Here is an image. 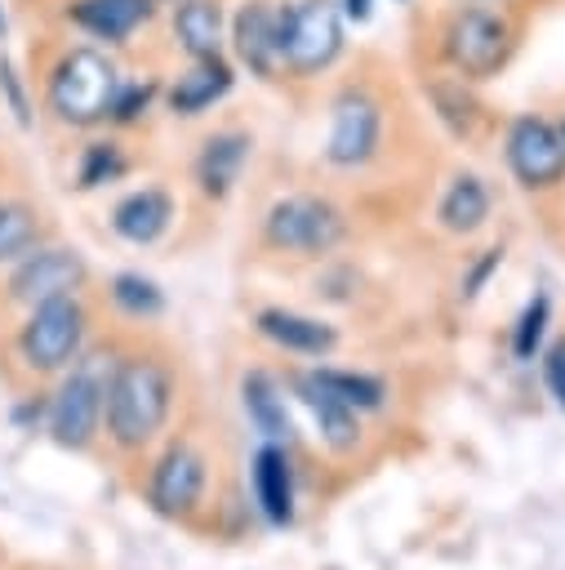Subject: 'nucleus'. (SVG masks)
Masks as SVG:
<instances>
[{
  "instance_id": "nucleus-26",
  "label": "nucleus",
  "mask_w": 565,
  "mask_h": 570,
  "mask_svg": "<svg viewBox=\"0 0 565 570\" xmlns=\"http://www.w3.org/2000/svg\"><path fill=\"white\" fill-rule=\"evenodd\" d=\"M120 174H125V156H120V147H116V142H89L85 156H80V174H76V183H80L85 191H93V187H102V183H111V178H120Z\"/></svg>"
},
{
  "instance_id": "nucleus-33",
  "label": "nucleus",
  "mask_w": 565,
  "mask_h": 570,
  "mask_svg": "<svg viewBox=\"0 0 565 570\" xmlns=\"http://www.w3.org/2000/svg\"><path fill=\"white\" fill-rule=\"evenodd\" d=\"M0 36H4V9H0Z\"/></svg>"
},
{
  "instance_id": "nucleus-20",
  "label": "nucleus",
  "mask_w": 565,
  "mask_h": 570,
  "mask_svg": "<svg viewBox=\"0 0 565 570\" xmlns=\"http://www.w3.org/2000/svg\"><path fill=\"white\" fill-rule=\"evenodd\" d=\"M240 401H245L249 423H254L267 441H289V436H294V423H289L285 396H280V387H276V379H271V374H262V370L245 374V383H240Z\"/></svg>"
},
{
  "instance_id": "nucleus-28",
  "label": "nucleus",
  "mask_w": 565,
  "mask_h": 570,
  "mask_svg": "<svg viewBox=\"0 0 565 570\" xmlns=\"http://www.w3.org/2000/svg\"><path fill=\"white\" fill-rule=\"evenodd\" d=\"M0 94H4L9 111H13V120L27 129V125H31V102H27V94H22L18 71H13V62H9V58H0Z\"/></svg>"
},
{
  "instance_id": "nucleus-30",
  "label": "nucleus",
  "mask_w": 565,
  "mask_h": 570,
  "mask_svg": "<svg viewBox=\"0 0 565 570\" xmlns=\"http://www.w3.org/2000/svg\"><path fill=\"white\" fill-rule=\"evenodd\" d=\"M147 102H151V85H125V89H116V98H111V111H107V116H116V120H133Z\"/></svg>"
},
{
  "instance_id": "nucleus-32",
  "label": "nucleus",
  "mask_w": 565,
  "mask_h": 570,
  "mask_svg": "<svg viewBox=\"0 0 565 570\" xmlns=\"http://www.w3.org/2000/svg\"><path fill=\"white\" fill-rule=\"evenodd\" d=\"M343 9H347V18L365 22V18H369V9H374V0H343Z\"/></svg>"
},
{
  "instance_id": "nucleus-5",
  "label": "nucleus",
  "mask_w": 565,
  "mask_h": 570,
  "mask_svg": "<svg viewBox=\"0 0 565 570\" xmlns=\"http://www.w3.org/2000/svg\"><path fill=\"white\" fill-rule=\"evenodd\" d=\"M262 232L285 254H325V249H334L343 240L347 223L320 196H285V200H276L267 209Z\"/></svg>"
},
{
  "instance_id": "nucleus-19",
  "label": "nucleus",
  "mask_w": 565,
  "mask_h": 570,
  "mask_svg": "<svg viewBox=\"0 0 565 570\" xmlns=\"http://www.w3.org/2000/svg\"><path fill=\"white\" fill-rule=\"evenodd\" d=\"M249 156V138L245 134H214L196 160V178H200V191L222 200L231 191V183L240 178V165Z\"/></svg>"
},
{
  "instance_id": "nucleus-11",
  "label": "nucleus",
  "mask_w": 565,
  "mask_h": 570,
  "mask_svg": "<svg viewBox=\"0 0 565 570\" xmlns=\"http://www.w3.org/2000/svg\"><path fill=\"white\" fill-rule=\"evenodd\" d=\"M205 476H209L205 472V459L191 445H169L160 454V463L151 468V485H147L151 508L160 517H187V512H196V503L205 494Z\"/></svg>"
},
{
  "instance_id": "nucleus-31",
  "label": "nucleus",
  "mask_w": 565,
  "mask_h": 570,
  "mask_svg": "<svg viewBox=\"0 0 565 570\" xmlns=\"http://www.w3.org/2000/svg\"><path fill=\"white\" fill-rule=\"evenodd\" d=\"M498 258H503V249H489V254L480 258V267H476V272H472V281H467V294H476V289L485 285V276L498 267Z\"/></svg>"
},
{
  "instance_id": "nucleus-18",
  "label": "nucleus",
  "mask_w": 565,
  "mask_h": 570,
  "mask_svg": "<svg viewBox=\"0 0 565 570\" xmlns=\"http://www.w3.org/2000/svg\"><path fill=\"white\" fill-rule=\"evenodd\" d=\"M227 89H231V67L222 58H196V67L187 76H178V85L169 89V107L178 116H200Z\"/></svg>"
},
{
  "instance_id": "nucleus-7",
  "label": "nucleus",
  "mask_w": 565,
  "mask_h": 570,
  "mask_svg": "<svg viewBox=\"0 0 565 570\" xmlns=\"http://www.w3.org/2000/svg\"><path fill=\"white\" fill-rule=\"evenodd\" d=\"M445 53L472 80L494 76L507 58V22L489 9H463L445 31Z\"/></svg>"
},
{
  "instance_id": "nucleus-12",
  "label": "nucleus",
  "mask_w": 565,
  "mask_h": 570,
  "mask_svg": "<svg viewBox=\"0 0 565 570\" xmlns=\"http://www.w3.org/2000/svg\"><path fill=\"white\" fill-rule=\"evenodd\" d=\"M231 45H236V58L254 76L271 80L276 67L285 62V49H280V13H271L262 0L245 4L236 13V22H231Z\"/></svg>"
},
{
  "instance_id": "nucleus-9",
  "label": "nucleus",
  "mask_w": 565,
  "mask_h": 570,
  "mask_svg": "<svg viewBox=\"0 0 565 570\" xmlns=\"http://www.w3.org/2000/svg\"><path fill=\"white\" fill-rule=\"evenodd\" d=\"M507 165L525 187H552L565 174V134L538 116H521L507 129Z\"/></svg>"
},
{
  "instance_id": "nucleus-2",
  "label": "nucleus",
  "mask_w": 565,
  "mask_h": 570,
  "mask_svg": "<svg viewBox=\"0 0 565 570\" xmlns=\"http://www.w3.org/2000/svg\"><path fill=\"white\" fill-rule=\"evenodd\" d=\"M120 80L98 49H71L49 76V107L62 125H93L111 111Z\"/></svg>"
},
{
  "instance_id": "nucleus-14",
  "label": "nucleus",
  "mask_w": 565,
  "mask_h": 570,
  "mask_svg": "<svg viewBox=\"0 0 565 570\" xmlns=\"http://www.w3.org/2000/svg\"><path fill=\"white\" fill-rule=\"evenodd\" d=\"M174 223V196L160 191V187H142V191H129L116 209H111V227L116 236H125L129 245H151L169 232Z\"/></svg>"
},
{
  "instance_id": "nucleus-27",
  "label": "nucleus",
  "mask_w": 565,
  "mask_h": 570,
  "mask_svg": "<svg viewBox=\"0 0 565 570\" xmlns=\"http://www.w3.org/2000/svg\"><path fill=\"white\" fill-rule=\"evenodd\" d=\"M547 312H552L547 294H534V298L525 303V312H521V321H516V334H512L516 361H534V352H538V343H543V330H547Z\"/></svg>"
},
{
  "instance_id": "nucleus-13",
  "label": "nucleus",
  "mask_w": 565,
  "mask_h": 570,
  "mask_svg": "<svg viewBox=\"0 0 565 570\" xmlns=\"http://www.w3.org/2000/svg\"><path fill=\"white\" fill-rule=\"evenodd\" d=\"M254 499L271 525L294 521V463L280 441H267L254 454Z\"/></svg>"
},
{
  "instance_id": "nucleus-24",
  "label": "nucleus",
  "mask_w": 565,
  "mask_h": 570,
  "mask_svg": "<svg viewBox=\"0 0 565 570\" xmlns=\"http://www.w3.org/2000/svg\"><path fill=\"white\" fill-rule=\"evenodd\" d=\"M40 240V223L36 209L22 200H0V263H18L36 249Z\"/></svg>"
},
{
  "instance_id": "nucleus-8",
  "label": "nucleus",
  "mask_w": 565,
  "mask_h": 570,
  "mask_svg": "<svg viewBox=\"0 0 565 570\" xmlns=\"http://www.w3.org/2000/svg\"><path fill=\"white\" fill-rule=\"evenodd\" d=\"M85 285V258L76 249H31L27 258H18L13 276H9V298H18L22 307L76 294Z\"/></svg>"
},
{
  "instance_id": "nucleus-17",
  "label": "nucleus",
  "mask_w": 565,
  "mask_h": 570,
  "mask_svg": "<svg viewBox=\"0 0 565 570\" xmlns=\"http://www.w3.org/2000/svg\"><path fill=\"white\" fill-rule=\"evenodd\" d=\"M298 396H303V405L311 410V419H316V428H320V436H325L329 450H351V445H356V436H360L356 410H351L347 401H338L329 387H320L316 374H303V379H298Z\"/></svg>"
},
{
  "instance_id": "nucleus-3",
  "label": "nucleus",
  "mask_w": 565,
  "mask_h": 570,
  "mask_svg": "<svg viewBox=\"0 0 565 570\" xmlns=\"http://www.w3.org/2000/svg\"><path fill=\"white\" fill-rule=\"evenodd\" d=\"M80 343H85V307L76 294L36 303L27 325L18 330V352L36 374H53L71 365L80 356Z\"/></svg>"
},
{
  "instance_id": "nucleus-6",
  "label": "nucleus",
  "mask_w": 565,
  "mask_h": 570,
  "mask_svg": "<svg viewBox=\"0 0 565 570\" xmlns=\"http://www.w3.org/2000/svg\"><path fill=\"white\" fill-rule=\"evenodd\" d=\"M280 49H285V62L303 76L329 67L343 49L338 9L329 0H303V4L285 9L280 13Z\"/></svg>"
},
{
  "instance_id": "nucleus-10",
  "label": "nucleus",
  "mask_w": 565,
  "mask_h": 570,
  "mask_svg": "<svg viewBox=\"0 0 565 570\" xmlns=\"http://www.w3.org/2000/svg\"><path fill=\"white\" fill-rule=\"evenodd\" d=\"M378 102L360 89H347L338 102H334V125H329V142H325V156L343 169L351 165H365L378 147Z\"/></svg>"
},
{
  "instance_id": "nucleus-25",
  "label": "nucleus",
  "mask_w": 565,
  "mask_h": 570,
  "mask_svg": "<svg viewBox=\"0 0 565 570\" xmlns=\"http://www.w3.org/2000/svg\"><path fill=\"white\" fill-rule=\"evenodd\" d=\"M111 298H116V307H120L125 316H133V321H151V316L165 312L160 285L147 281V276H138V272H120V276L111 281Z\"/></svg>"
},
{
  "instance_id": "nucleus-22",
  "label": "nucleus",
  "mask_w": 565,
  "mask_h": 570,
  "mask_svg": "<svg viewBox=\"0 0 565 570\" xmlns=\"http://www.w3.org/2000/svg\"><path fill=\"white\" fill-rule=\"evenodd\" d=\"M489 218V191H485V183L476 178V174H458L454 183H449V191L440 196V223L449 227V232H476L480 223Z\"/></svg>"
},
{
  "instance_id": "nucleus-23",
  "label": "nucleus",
  "mask_w": 565,
  "mask_h": 570,
  "mask_svg": "<svg viewBox=\"0 0 565 570\" xmlns=\"http://www.w3.org/2000/svg\"><path fill=\"white\" fill-rule=\"evenodd\" d=\"M316 374V383L320 387H329L338 401H347L356 414L360 410H383V401H387V383L383 379H369V374H351V370H329V365H320V370H311Z\"/></svg>"
},
{
  "instance_id": "nucleus-1",
  "label": "nucleus",
  "mask_w": 565,
  "mask_h": 570,
  "mask_svg": "<svg viewBox=\"0 0 565 570\" xmlns=\"http://www.w3.org/2000/svg\"><path fill=\"white\" fill-rule=\"evenodd\" d=\"M169 405H174V379L160 361L125 356L111 365L107 392H102V423L120 450L147 445L165 428Z\"/></svg>"
},
{
  "instance_id": "nucleus-16",
  "label": "nucleus",
  "mask_w": 565,
  "mask_h": 570,
  "mask_svg": "<svg viewBox=\"0 0 565 570\" xmlns=\"http://www.w3.org/2000/svg\"><path fill=\"white\" fill-rule=\"evenodd\" d=\"M147 18H151V0H76L71 4V22L111 45L129 40L133 27Z\"/></svg>"
},
{
  "instance_id": "nucleus-4",
  "label": "nucleus",
  "mask_w": 565,
  "mask_h": 570,
  "mask_svg": "<svg viewBox=\"0 0 565 570\" xmlns=\"http://www.w3.org/2000/svg\"><path fill=\"white\" fill-rule=\"evenodd\" d=\"M107 374L111 365L102 370L98 361H80L62 387L53 392L49 401V436L62 445V450H85L102 423V392H107Z\"/></svg>"
},
{
  "instance_id": "nucleus-21",
  "label": "nucleus",
  "mask_w": 565,
  "mask_h": 570,
  "mask_svg": "<svg viewBox=\"0 0 565 570\" xmlns=\"http://www.w3.org/2000/svg\"><path fill=\"white\" fill-rule=\"evenodd\" d=\"M174 31L191 58H218L222 49V13L214 0H178Z\"/></svg>"
},
{
  "instance_id": "nucleus-29",
  "label": "nucleus",
  "mask_w": 565,
  "mask_h": 570,
  "mask_svg": "<svg viewBox=\"0 0 565 570\" xmlns=\"http://www.w3.org/2000/svg\"><path fill=\"white\" fill-rule=\"evenodd\" d=\"M543 383L556 396V405H565V338H556L543 356Z\"/></svg>"
},
{
  "instance_id": "nucleus-15",
  "label": "nucleus",
  "mask_w": 565,
  "mask_h": 570,
  "mask_svg": "<svg viewBox=\"0 0 565 570\" xmlns=\"http://www.w3.org/2000/svg\"><path fill=\"white\" fill-rule=\"evenodd\" d=\"M258 334L271 338L285 352H298V356H329L334 343H338V334L325 321H311V316H298V312H285V307H262L258 312Z\"/></svg>"
}]
</instances>
